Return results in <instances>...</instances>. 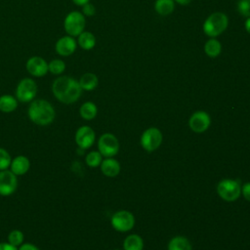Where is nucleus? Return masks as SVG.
Returning a JSON list of instances; mask_svg holds the SVG:
<instances>
[{
  "instance_id": "ddd939ff",
  "label": "nucleus",
  "mask_w": 250,
  "mask_h": 250,
  "mask_svg": "<svg viewBox=\"0 0 250 250\" xmlns=\"http://www.w3.org/2000/svg\"><path fill=\"white\" fill-rule=\"evenodd\" d=\"M27 72L34 77H43L48 71V62L39 56H33L26 61Z\"/></svg>"
},
{
  "instance_id": "e433bc0d",
  "label": "nucleus",
  "mask_w": 250,
  "mask_h": 250,
  "mask_svg": "<svg viewBox=\"0 0 250 250\" xmlns=\"http://www.w3.org/2000/svg\"><path fill=\"white\" fill-rule=\"evenodd\" d=\"M114 250H119V249H114Z\"/></svg>"
},
{
  "instance_id": "412c9836",
  "label": "nucleus",
  "mask_w": 250,
  "mask_h": 250,
  "mask_svg": "<svg viewBox=\"0 0 250 250\" xmlns=\"http://www.w3.org/2000/svg\"><path fill=\"white\" fill-rule=\"evenodd\" d=\"M175 9L174 0H155L154 10L155 12L162 17L171 15Z\"/></svg>"
},
{
  "instance_id": "4be33fe9",
  "label": "nucleus",
  "mask_w": 250,
  "mask_h": 250,
  "mask_svg": "<svg viewBox=\"0 0 250 250\" xmlns=\"http://www.w3.org/2000/svg\"><path fill=\"white\" fill-rule=\"evenodd\" d=\"M222 52V44L216 38H209L204 44V53L209 58H217Z\"/></svg>"
},
{
  "instance_id": "9b49d317",
  "label": "nucleus",
  "mask_w": 250,
  "mask_h": 250,
  "mask_svg": "<svg viewBox=\"0 0 250 250\" xmlns=\"http://www.w3.org/2000/svg\"><path fill=\"white\" fill-rule=\"evenodd\" d=\"M211 124L210 115L204 110H197L188 119V127L195 133L205 132Z\"/></svg>"
},
{
  "instance_id": "0eeeda50",
  "label": "nucleus",
  "mask_w": 250,
  "mask_h": 250,
  "mask_svg": "<svg viewBox=\"0 0 250 250\" xmlns=\"http://www.w3.org/2000/svg\"><path fill=\"white\" fill-rule=\"evenodd\" d=\"M162 139L163 137L161 131L156 127H150L143 132L140 143L145 150L151 152L156 150L160 146Z\"/></svg>"
},
{
  "instance_id": "6e6552de",
  "label": "nucleus",
  "mask_w": 250,
  "mask_h": 250,
  "mask_svg": "<svg viewBox=\"0 0 250 250\" xmlns=\"http://www.w3.org/2000/svg\"><path fill=\"white\" fill-rule=\"evenodd\" d=\"M119 148V142L111 133H104L98 140V150L104 157L115 156L118 153Z\"/></svg>"
},
{
  "instance_id": "a211bd4d",
  "label": "nucleus",
  "mask_w": 250,
  "mask_h": 250,
  "mask_svg": "<svg viewBox=\"0 0 250 250\" xmlns=\"http://www.w3.org/2000/svg\"><path fill=\"white\" fill-rule=\"evenodd\" d=\"M167 250H192L190 241L182 235L174 236L167 245Z\"/></svg>"
},
{
  "instance_id": "72a5a7b5",
  "label": "nucleus",
  "mask_w": 250,
  "mask_h": 250,
  "mask_svg": "<svg viewBox=\"0 0 250 250\" xmlns=\"http://www.w3.org/2000/svg\"><path fill=\"white\" fill-rule=\"evenodd\" d=\"M75 5H77V6H83V5H85L86 3H88V2H90V0H71Z\"/></svg>"
},
{
  "instance_id": "f257e3e1",
  "label": "nucleus",
  "mask_w": 250,
  "mask_h": 250,
  "mask_svg": "<svg viewBox=\"0 0 250 250\" xmlns=\"http://www.w3.org/2000/svg\"><path fill=\"white\" fill-rule=\"evenodd\" d=\"M82 91L78 80L70 76H59L52 83V93L54 97L64 104L77 102L81 97Z\"/></svg>"
},
{
  "instance_id": "aec40b11",
  "label": "nucleus",
  "mask_w": 250,
  "mask_h": 250,
  "mask_svg": "<svg viewBox=\"0 0 250 250\" xmlns=\"http://www.w3.org/2000/svg\"><path fill=\"white\" fill-rule=\"evenodd\" d=\"M18 100L12 95H2L0 96V111L4 113H10L16 110L18 107Z\"/></svg>"
},
{
  "instance_id": "c85d7f7f",
  "label": "nucleus",
  "mask_w": 250,
  "mask_h": 250,
  "mask_svg": "<svg viewBox=\"0 0 250 250\" xmlns=\"http://www.w3.org/2000/svg\"><path fill=\"white\" fill-rule=\"evenodd\" d=\"M237 11L238 13L244 17H250V0H239L237 2Z\"/></svg>"
},
{
  "instance_id": "393cba45",
  "label": "nucleus",
  "mask_w": 250,
  "mask_h": 250,
  "mask_svg": "<svg viewBox=\"0 0 250 250\" xmlns=\"http://www.w3.org/2000/svg\"><path fill=\"white\" fill-rule=\"evenodd\" d=\"M65 70V63L62 60L54 59L48 62V71L54 75H60Z\"/></svg>"
},
{
  "instance_id": "2eb2a0df",
  "label": "nucleus",
  "mask_w": 250,
  "mask_h": 250,
  "mask_svg": "<svg viewBox=\"0 0 250 250\" xmlns=\"http://www.w3.org/2000/svg\"><path fill=\"white\" fill-rule=\"evenodd\" d=\"M100 166L102 173L108 178L116 177L121 170L120 163L113 157H105L104 159H103Z\"/></svg>"
},
{
  "instance_id": "39448f33",
  "label": "nucleus",
  "mask_w": 250,
  "mask_h": 250,
  "mask_svg": "<svg viewBox=\"0 0 250 250\" xmlns=\"http://www.w3.org/2000/svg\"><path fill=\"white\" fill-rule=\"evenodd\" d=\"M86 17L79 11L69 12L63 21V28L67 35L77 37L85 30Z\"/></svg>"
},
{
  "instance_id": "2f4dec72",
  "label": "nucleus",
  "mask_w": 250,
  "mask_h": 250,
  "mask_svg": "<svg viewBox=\"0 0 250 250\" xmlns=\"http://www.w3.org/2000/svg\"><path fill=\"white\" fill-rule=\"evenodd\" d=\"M18 250H39V248L32 243H22L19 246Z\"/></svg>"
},
{
  "instance_id": "c756f323",
  "label": "nucleus",
  "mask_w": 250,
  "mask_h": 250,
  "mask_svg": "<svg viewBox=\"0 0 250 250\" xmlns=\"http://www.w3.org/2000/svg\"><path fill=\"white\" fill-rule=\"evenodd\" d=\"M85 17H93L96 14V8L95 6L88 2L85 5L82 6V12H81Z\"/></svg>"
},
{
  "instance_id": "5701e85b",
  "label": "nucleus",
  "mask_w": 250,
  "mask_h": 250,
  "mask_svg": "<svg viewBox=\"0 0 250 250\" xmlns=\"http://www.w3.org/2000/svg\"><path fill=\"white\" fill-rule=\"evenodd\" d=\"M124 250H144V240L139 234H129L123 241Z\"/></svg>"
},
{
  "instance_id": "a878e982",
  "label": "nucleus",
  "mask_w": 250,
  "mask_h": 250,
  "mask_svg": "<svg viewBox=\"0 0 250 250\" xmlns=\"http://www.w3.org/2000/svg\"><path fill=\"white\" fill-rule=\"evenodd\" d=\"M85 161L89 167L96 168L101 165V163L103 161V155L100 153L99 150L98 151L93 150V151H90L87 153V155L85 157Z\"/></svg>"
},
{
  "instance_id": "4468645a",
  "label": "nucleus",
  "mask_w": 250,
  "mask_h": 250,
  "mask_svg": "<svg viewBox=\"0 0 250 250\" xmlns=\"http://www.w3.org/2000/svg\"><path fill=\"white\" fill-rule=\"evenodd\" d=\"M77 48V41L74 37L65 35L59 38L55 44V50L57 54L61 57H69L71 56Z\"/></svg>"
},
{
  "instance_id": "1a4fd4ad",
  "label": "nucleus",
  "mask_w": 250,
  "mask_h": 250,
  "mask_svg": "<svg viewBox=\"0 0 250 250\" xmlns=\"http://www.w3.org/2000/svg\"><path fill=\"white\" fill-rule=\"evenodd\" d=\"M110 224L115 230L126 232L134 228L135 217L131 212L127 210H120L111 216Z\"/></svg>"
},
{
  "instance_id": "bb28decb",
  "label": "nucleus",
  "mask_w": 250,
  "mask_h": 250,
  "mask_svg": "<svg viewBox=\"0 0 250 250\" xmlns=\"http://www.w3.org/2000/svg\"><path fill=\"white\" fill-rule=\"evenodd\" d=\"M24 234L20 229H13L8 234V242L16 247L21 246L23 243Z\"/></svg>"
},
{
  "instance_id": "423d86ee",
  "label": "nucleus",
  "mask_w": 250,
  "mask_h": 250,
  "mask_svg": "<svg viewBox=\"0 0 250 250\" xmlns=\"http://www.w3.org/2000/svg\"><path fill=\"white\" fill-rule=\"evenodd\" d=\"M37 90V84L32 78H22L16 87V98L21 103H30L35 99Z\"/></svg>"
},
{
  "instance_id": "f8f14e48",
  "label": "nucleus",
  "mask_w": 250,
  "mask_h": 250,
  "mask_svg": "<svg viewBox=\"0 0 250 250\" xmlns=\"http://www.w3.org/2000/svg\"><path fill=\"white\" fill-rule=\"evenodd\" d=\"M74 140L78 147H80L81 149H88L95 143V140H96L95 131L90 126L83 125L76 130Z\"/></svg>"
},
{
  "instance_id": "b1692460",
  "label": "nucleus",
  "mask_w": 250,
  "mask_h": 250,
  "mask_svg": "<svg viewBox=\"0 0 250 250\" xmlns=\"http://www.w3.org/2000/svg\"><path fill=\"white\" fill-rule=\"evenodd\" d=\"M79 114L85 120H92L98 114V107L93 102H86L80 106Z\"/></svg>"
},
{
  "instance_id": "dca6fc26",
  "label": "nucleus",
  "mask_w": 250,
  "mask_h": 250,
  "mask_svg": "<svg viewBox=\"0 0 250 250\" xmlns=\"http://www.w3.org/2000/svg\"><path fill=\"white\" fill-rule=\"evenodd\" d=\"M10 168L16 176H21L28 172L30 168V161L24 155H18L12 159Z\"/></svg>"
},
{
  "instance_id": "473e14b6",
  "label": "nucleus",
  "mask_w": 250,
  "mask_h": 250,
  "mask_svg": "<svg viewBox=\"0 0 250 250\" xmlns=\"http://www.w3.org/2000/svg\"><path fill=\"white\" fill-rule=\"evenodd\" d=\"M0 250H18V247L10 244L9 242H0Z\"/></svg>"
},
{
  "instance_id": "f704fd0d",
  "label": "nucleus",
  "mask_w": 250,
  "mask_h": 250,
  "mask_svg": "<svg viewBox=\"0 0 250 250\" xmlns=\"http://www.w3.org/2000/svg\"><path fill=\"white\" fill-rule=\"evenodd\" d=\"M244 27H245V30L250 34V17L246 18V21L244 22Z\"/></svg>"
},
{
  "instance_id": "cd10ccee",
  "label": "nucleus",
  "mask_w": 250,
  "mask_h": 250,
  "mask_svg": "<svg viewBox=\"0 0 250 250\" xmlns=\"http://www.w3.org/2000/svg\"><path fill=\"white\" fill-rule=\"evenodd\" d=\"M12 158L8 150H6L3 147H0V171L6 170L10 167Z\"/></svg>"
},
{
  "instance_id": "9d476101",
  "label": "nucleus",
  "mask_w": 250,
  "mask_h": 250,
  "mask_svg": "<svg viewBox=\"0 0 250 250\" xmlns=\"http://www.w3.org/2000/svg\"><path fill=\"white\" fill-rule=\"evenodd\" d=\"M18 188L17 176L11 170L0 171V195L9 196L13 194Z\"/></svg>"
},
{
  "instance_id": "f3484780",
  "label": "nucleus",
  "mask_w": 250,
  "mask_h": 250,
  "mask_svg": "<svg viewBox=\"0 0 250 250\" xmlns=\"http://www.w3.org/2000/svg\"><path fill=\"white\" fill-rule=\"evenodd\" d=\"M78 82L83 91H93L99 84V78L93 72H86L81 75Z\"/></svg>"
},
{
  "instance_id": "c9c22d12",
  "label": "nucleus",
  "mask_w": 250,
  "mask_h": 250,
  "mask_svg": "<svg viewBox=\"0 0 250 250\" xmlns=\"http://www.w3.org/2000/svg\"><path fill=\"white\" fill-rule=\"evenodd\" d=\"M175 3H178L180 5H183V6H186V5H188L192 0H174Z\"/></svg>"
},
{
  "instance_id": "20e7f679",
  "label": "nucleus",
  "mask_w": 250,
  "mask_h": 250,
  "mask_svg": "<svg viewBox=\"0 0 250 250\" xmlns=\"http://www.w3.org/2000/svg\"><path fill=\"white\" fill-rule=\"evenodd\" d=\"M217 193L223 200L233 202L241 194L240 182L233 179H224L217 185Z\"/></svg>"
},
{
  "instance_id": "6ab92c4d",
  "label": "nucleus",
  "mask_w": 250,
  "mask_h": 250,
  "mask_svg": "<svg viewBox=\"0 0 250 250\" xmlns=\"http://www.w3.org/2000/svg\"><path fill=\"white\" fill-rule=\"evenodd\" d=\"M76 41H77V45L85 51L92 50L96 45V37L90 31H85L84 30L82 33H80L77 36Z\"/></svg>"
},
{
  "instance_id": "f03ea898",
  "label": "nucleus",
  "mask_w": 250,
  "mask_h": 250,
  "mask_svg": "<svg viewBox=\"0 0 250 250\" xmlns=\"http://www.w3.org/2000/svg\"><path fill=\"white\" fill-rule=\"evenodd\" d=\"M27 115L30 121L34 124L46 126L54 121L56 111L50 102L43 99H37L30 102L27 109Z\"/></svg>"
},
{
  "instance_id": "7ed1b4c3",
  "label": "nucleus",
  "mask_w": 250,
  "mask_h": 250,
  "mask_svg": "<svg viewBox=\"0 0 250 250\" xmlns=\"http://www.w3.org/2000/svg\"><path fill=\"white\" fill-rule=\"evenodd\" d=\"M229 25V18L225 13L214 12L203 22V32L209 38H216L226 31Z\"/></svg>"
},
{
  "instance_id": "7c9ffc66",
  "label": "nucleus",
  "mask_w": 250,
  "mask_h": 250,
  "mask_svg": "<svg viewBox=\"0 0 250 250\" xmlns=\"http://www.w3.org/2000/svg\"><path fill=\"white\" fill-rule=\"evenodd\" d=\"M241 194L247 201H250V182L244 183L241 186Z\"/></svg>"
}]
</instances>
